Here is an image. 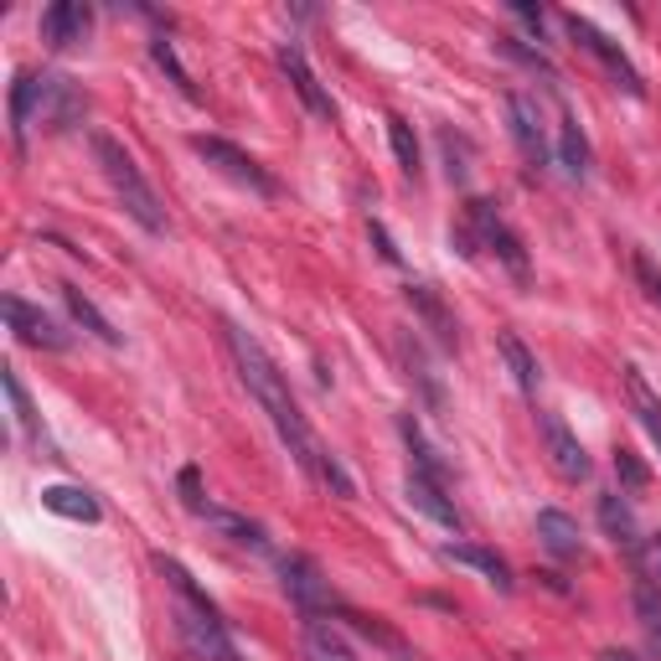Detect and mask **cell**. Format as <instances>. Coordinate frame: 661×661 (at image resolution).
Instances as JSON below:
<instances>
[{
  "label": "cell",
  "instance_id": "obj_1",
  "mask_svg": "<svg viewBox=\"0 0 661 661\" xmlns=\"http://www.w3.org/2000/svg\"><path fill=\"white\" fill-rule=\"evenodd\" d=\"M222 341H228V356H233L238 377H243V388L258 398V408L274 419V429H279V440L289 444V455L300 460V471L316 475L331 496H356L352 475H346V465H341L331 450H326L321 440H316V429L306 425V414H300V404H295V393H289L285 373L274 367V356L258 346L243 326L222 321Z\"/></svg>",
  "mask_w": 661,
  "mask_h": 661
},
{
  "label": "cell",
  "instance_id": "obj_2",
  "mask_svg": "<svg viewBox=\"0 0 661 661\" xmlns=\"http://www.w3.org/2000/svg\"><path fill=\"white\" fill-rule=\"evenodd\" d=\"M93 161H99L103 181L114 187V197L124 202V212L145 228V233H166V207H161V197H155V187L145 181V170H140V161L124 145H119L109 130H93Z\"/></svg>",
  "mask_w": 661,
  "mask_h": 661
},
{
  "label": "cell",
  "instance_id": "obj_3",
  "mask_svg": "<svg viewBox=\"0 0 661 661\" xmlns=\"http://www.w3.org/2000/svg\"><path fill=\"white\" fill-rule=\"evenodd\" d=\"M191 151L202 155L212 170H222L233 187L254 191V197H279V181H274L269 170L258 166L249 151H238L233 140H222V135H191Z\"/></svg>",
  "mask_w": 661,
  "mask_h": 661
},
{
  "label": "cell",
  "instance_id": "obj_4",
  "mask_svg": "<svg viewBox=\"0 0 661 661\" xmlns=\"http://www.w3.org/2000/svg\"><path fill=\"white\" fill-rule=\"evenodd\" d=\"M465 212H471V228L475 238H481V249H492L496 264L517 279V285H527V249H522V238L511 233V222L496 212V202H486V197H471L465 202Z\"/></svg>",
  "mask_w": 661,
  "mask_h": 661
},
{
  "label": "cell",
  "instance_id": "obj_5",
  "mask_svg": "<svg viewBox=\"0 0 661 661\" xmlns=\"http://www.w3.org/2000/svg\"><path fill=\"white\" fill-rule=\"evenodd\" d=\"M176 636H181V646H187L197 661H238V646L233 636H228V620L222 615H207V610H191V605H181L176 599Z\"/></svg>",
  "mask_w": 661,
  "mask_h": 661
},
{
  "label": "cell",
  "instance_id": "obj_6",
  "mask_svg": "<svg viewBox=\"0 0 661 661\" xmlns=\"http://www.w3.org/2000/svg\"><path fill=\"white\" fill-rule=\"evenodd\" d=\"M563 32L574 36L579 47L590 52L594 63H599V68L610 73V78H615V84H620V88H626L630 99H641V73L630 68V57H626V52H620V47H615L610 36L599 32V26H594L590 16H579V11H569V16H563Z\"/></svg>",
  "mask_w": 661,
  "mask_h": 661
},
{
  "label": "cell",
  "instance_id": "obj_7",
  "mask_svg": "<svg viewBox=\"0 0 661 661\" xmlns=\"http://www.w3.org/2000/svg\"><path fill=\"white\" fill-rule=\"evenodd\" d=\"M279 584H285V594L295 599V610L300 615L337 610V594H331V584H326L321 563L306 559V553H285V559H279Z\"/></svg>",
  "mask_w": 661,
  "mask_h": 661
},
{
  "label": "cell",
  "instance_id": "obj_8",
  "mask_svg": "<svg viewBox=\"0 0 661 661\" xmlns=\"http://www.w3.org/2000/svg\"><path fill=\"white\" fill-rule=\"evenodd\" d=\"M88 114V93L63 73H42L36 78V119L47 130H73Z\"/></svg>",
  "mask_w": 661,
  "mask_h": 661
},
{
  "label": "cell",
  "instance_id": "obj_9",
  "mask_svg": "<svg viewBox=\"0 0 661 661\" xmlns=\"http://www.w3.org/2000/svg\"><path fill=\"white\" fill-rule=\"evenodd\" d=\"M0 310H5V326H11V331H16L26 346H42V352H68V346H73L68 331L52 321L47 310L26 306L21 295H5V300H0Z\"/></svg>",
  "mask_w": 661,
  "mask_h": 661
},
{
  "label": "cell",
  "instance_id": "obj_10",
  "mask_svg": "<svg viewBox=\"0 0 661 661\" xmlns=\"http://www.w3.org/2000/svg\"><path fill=\"white\" fill-rule=\"evenodd\" d=\"M279 68H285L289 88L300 93V103H306L316 119H337V103H331V93L321 88V78H316V68L306 63V47L300 42H279Z\"/></svg>",
  "mask_w": 661,
  "mask_h": 661
},
{
  "label": "cell",
  "instance_id": "obj_11",
  "mask_svg": "<svg viewBox=\"0 0 661 661\" xmlns=\"http://www.w3.org/2000/svg\"><path fill=\"white\" fill-rule=\"evenodd\" d=\"M538 425H543V444H548V460H553V471L563 481H584L594 471L590 455H584V444L569 425H563V414H538Z\"/></svg>",
  "mask_w": 661,
  "mask_h": 661
},
{
  "label": "cell",
  "instance_id": "obj_12",
  "mask_svg": "<svg viewBox=\"0 0 661 661\" xmlns=\"http://www.w3.org/2000/svg\"><path fill=\"white\" fill-rule=\"evenodd\" d=\"M88 32H93V5H84V0H57L42 11V42L52 52L78 47V42H88Z\"/></svg>",
  "mask_w": 661,
  "mask_h": 661
},
{
  "label": "cell",
  "instance_id": "obj_13",
  "mask_svg": "<svg viewBox=\"0 0 661 661\" xmlns=\"http://www.w3.org/2000/svg\"><path fill=\"white\" fill-rule=\"evenodd\" d=\"M197 522H207L218 538H228V543H238V548H269V532L254 522V517H243V511H233V507H218V502H197V507H187Z\"/></svg>",
  "mask_w": 661,
  "mask_h": 661
},
{
  "label": "cell",
  "instance_id": "obj_14",
  "mask_svg": "<svg viewBox=\"0 0 661 661\" xmlns=\"http://www.w3.org/2000/svg\"><path fill=\"white\" fill-rule=\"evenodd\" d=\"M444 563H460V569H475V574L486 579V584H496L502 594L517 590V579H511V563L496 553V548H481V543H444L440 548Z\"/></svg>",
  "mask_w": 661,
  "mask_h": 661
},
{
  "label": "cell",
  "instance_id": "obj_15",
  "mask_svg": "<svg viewBox=\"0 0 661 661\" xmlns=\"http://www.w3.org/2000/svg\"><path fill=\"white\" fill-rule=\"evenodd\" d=\"M507 109H511V140H517L522 161L527 166H543L548 161V135H543V114H538V103L527 99V93H511Z\"/></svg>",
  "mask_w": 661,
  "mask_h": 661
},
{
  "label": "cell",
  "instance_id": "obj_16",
  "mask_svg": "<svg viewBox=\"0 0 661 661\" xmlns=\"http://www.w3.org/2000/svg\"><path fill=\"white\" fill-rule=\"evenodd\" d=\"M408 306H414V316L425 321V331H434V341H440L444 352H455L460 326H455V316H450V306L440 300V289L434 285H408Z\"/></svg>",
  "mask_w": 661,
  "mask_h": 661
},
{
  "label": "cell",
  "instance_id": "obj_17",
  "mask_svg": "<svg viewBox=\"0 0 661 661\" xmlns=\"http://www.w3.org/2000/svg\"><path fill=\"white\" fill-rule=\"evenodd\" d=\"M300 651H306V661H356L346 636L326 615H300Z\"/></svg>",
  "mask_w": 661,
  "mask_h": 661
},
{
  "label": "cell",
  "instance_id": "obj_18",
  "mask_svg": "<svg viewBox=\"0 0 661 661\" xmlns=\"http://www.w3.org/2000/svg\"><path fill=\"white\" fill-rule=\"evenodd\" d=\"M404 492H408V502H414V507L425 511V517H434L440 527H450V532H460V527H465V517H460V507L444 496L440 481H429V475H419V471H408Z\"/></svg>",
  "mask_w": 661,
  "mask_h": 661
},
{
  "label": "cell",
  "instance_id": "obj_19",
  "mask_svg": "<svg viewBox=\"0 0 661 661\" xmlns=\"http://www.w3.org/2000/svg\"><path fill=\"white\" fill-rule=\"evenodd\" d=\"M538 543H543L553 559H579V553H584V532H579V522L569 511L543 507L538 511Z\"/></svg>",
  "mask_w": 661,
  "mask_h": 661
},
{
  "label": "cell",
  "instance_id": "obj_20",
  "mask_svg": "<svg viewBox=\"0 0 661 661\" xmlns=\"http://www.w3.org/2000/svg\"><path fill=\"white\" fill-rule=\"evenodd\" d=\"M5 398H11V408H16V425H21V434L36 444V455H47V460H63L57 450H52V440H47V429H42V419H36V408H32V398H26V388H21V377H16V367H5Z\"/></svg>",
  "mask_w": 661,
  "mask_h": 661
},
{
  "label": "cell",
  "instance_id": "obj_21",
  "mask_svg": "<svg viewBox=\"0 0 661 661\" xmlns=\"http://www.w3.org/2000/svg\"><path fill=\"white\" fill-rule=\"evenodd\" d=\"M63 306H68V316H73V321L84 326L88 337H99L103 346H119V341H124V337H119V331H114V321H109V316H103V310L93 306V300H88V295H84V289H78V285H63Z\"/></svg>",
  "mask_w": 661,
  "mask_h": 661
},
{
  "label": "cell",
  "instance_id": "obj_22",
  "mask_svg": "<svg viewBox=\"0 0 661 661\" xmlns=\"http://www.w3.org/2000/svg\"><path fill=\"white\" fill-rule=\"evenodd\" d=\"M496 352L507 362V373L517 377V388L532 398V393H538V356L527 352V341L517 337V331H496Z\"/></svg>",
  "mask_w": 661,
  "mask_h": 661
},
{
  "label": "cell",
  "instance_id": "obj_23",
  "mask_svg": "<svg viewBox=\"0 0 661 661\" xmlns=\"http://www.w3.org/2000/svg\"><path fill=\"white\" fill-rule=\"evenodd\" d=\"M599 527L610 532V543H615V548H636V543H641L636 511L626 507V496H620V492H605V496H599Z\"/></svg>",
  "mask_w": 661,
  "mask_h": 661
},
{
  "label": "cell",
  "instance_id": "obj_24",
  "mask_svg": "<svg viewBox=\"0 0 661 661\" xmlns=\"http://www.w3.org/2000/svg\"><path fill=\"white\" fill-rule=\"evenodd\" d=\"M42 507L68 517V522H99V502L84 486H42Z\"/></svg>",
  "mask_w": 661,
  "mask_h": 661
},
{
  "label": "cell",
  "instance_id": "obj_25",
  "mask_svg": "<svg viewBox=\"0 0 661 661\" xmlns=\"http://www.w3.org/2000/svg\"><path fill=\"white\" fill-rule=\"evenodd\" d=\"M559 161H563V170L569 176H590V166H594V155H590V140H584V130H579V119L574 114H563L559 119Z\"/></svg>",
  "mask_w": 661,
  "mask_h": 661
},
{
  "label": "cell",
  "instance_id": "obj_26",
  "mask_svg": "<svg viewBox=\"0 0 661 661\" xmlns=\"http://www.w3.org/2000/svg\"><path fill=\"white\" fill-rule=\"evenodd\" d=\"M398 429H404V444H408V455H414V471L419 475H429V481H440L444 486V460L434 455V444L425 440V429H419V419H414V414H404V419H398Z\"/></svg>",
  "mask_w": 661,
  "mask_h": 661
},
{
  "label": "cell",
  "instance_id": "obj_27",
  "mask_svg": "<svg viewBox=\"0 0 661 661\" xmlns=\"http://www.w3.org/2000/svg\"><path fill=\"white\" fill-rule=\"evenodd\" d=\"M626 388H630V404H636V419H641L646 434H651L657 450H661V398L646 388V377L636 373V367H626Z\"/></svg>",
  "mask_w": 661,
  "mask_h": 661
},
{
  "label": "cell",
  "instance_id": "obj_28",
  "mask_svg": "<svg viewBox=\"0 0 661 661\" xmlns=\"http://www.w3.org/2000/svg\"><path fill=\"white\" fill-rule=\"evenodd\" d=\"M32 119H36V78L32 73H16V84H11V135H16V145L26 140Z\"/></svg>",
  "mask_w": 661,
  "mask_h": 661
},
{
  "label": "cell",
  "instance_id": "obj_29",
  "mask_svg": "<svg viewBox=\"0 0 661 661\" xmlns=\"http://www.w3.org/2000/svg\"><path fill=\"white\" fill-rule=\"evenodd\" d=\"M337 615H341V620H346V626H352V630H362L367 641H377V646H383V651H393V657H398V661H414V651H408V646L398 641V630H388V626H383V620H373V615H356V610H341V605H337Z\"/></svg>",
  "mask_w": 661,
  "mask_h": 661
},
{
  "label": "cell",
  "instance_id": "obj_30",
  "mask_svg": "<svg viewBox=\"0 0 661 661\" xmlns=\"http://www.w3.org/2000/svg\"><path fill=\"white\" fill-rule=\"evenodd\" d=\"M388 140H393V155H398V166H404V176H408V181H419V170H425V161H419V140H414V124L393 114V119H388Z\"/></svg>",
  "mask_w": 661,
  "mask_h": 661
},
{
  "label": "cell",
  "instance_id": "obj_31",
  "mask_svg": "<svg viewBox=\"0 0 661 661\" xmlns=\"http://www.w3.org/2000/svg\"><path fill=\"white\" fill-rule=\"evenodd\" d=\"M496 52H507L511 63H522L527 73H543L548 84H553V78H559V68H553V63H548V52H543V47H527L522 36H496Z\"/></svg>",
  "mask_w": 661,
  "mask_h": 661
},
{
  "label": "cell",
  "instance_id": "obj_32",
  "mask_svg": "<svg viewBox=\"0 0 661 661\" xmlns=\"http://www.w3.org/2000/svg\"><path fill=\"white\" fill-rule=\"evenodd\" d=\"M151 57H155V68L166 73V78H170L176 88H181L187 99H197V84H191V73L181 68V57H176V47H170L166 36H155V42H151Z\"/></svg>",
  "mask_w": 661,
  "mask_h": 661
},
{
  "label": "cell",
  "instance_id": "obj_33",
  "mask_svg": "<svg viewBox=\"0 0 661 661\" xmlns=\"http://www.w3.org/2000/svg\"><path fill=\"white\" fill-rule=\"evenodd\" d=\"M615 475H620V486H626V492H646V486H651V471H646V460L636 455V450H626V444L615 450Z\"/></svg>",
  "mask_w": 661,
  "mask_h": 661
},
{
  "label": "cell",
  "instance_id": "obj_34",
  "mask_svg": "<svg viewBox=\"0 0 661 661\" xmlns=\"http://www.w3.org/2000/svg\"><path fill=\"white\" fill-rule=\"evenodd\" d=\"M636 620L646 626V636L661 646V594L651 584H636Z\"/></svg>",
  "mask_w": 661,
  "mask_h": 661
},
{
  "label": "cell",
  "instance_id": "obj_35",
  "mask_svg": "<svg viewBox=\"0 0 661 661\" xmlns=\"http://www.w3.org/2000/svg\"><path fill=\"white\" fill-rule=\"evenodd\" d=\"M440 151H444V170H450V181H465V176H471V166H465V140L450 135V130H440Z\"/></svg>",
  "mask_w": 661,
  "mask_h": 661
},
{
  "label": "cell",
  "instance_id": "obj_36",
  "mask_svg": "<svg viewBox=\"0 0 661 661\" xmlns=\"http://www.w3.org/2000/svg\"><path fill=\"white\" fill-rule=\"evenodd\" d=\"M636 279H641V285H646V295H651V300H657V306H661V274L651 269V264H646L641 254H636Z\"/></svg>",
  "mask_w": 661,
  "mask_h": 661
},
{
  "label": "cell",
  "instance_id": "obj_37",
  "mask_svg": "<svg viewBox=\"0 0 661 661\" xmlns=\"http://www.w3.org/2000/svg\"><path fill=\"white\" fill-rule=\"evenodd\" d=\"M181 502H187V507H197V502H202V475H197V465H187V471H181Z\"/></svg>",
  "mask_w": 661,
  "mask_h": 661
},
{
  "label": "cell",
  "instance_id": "obj_38",
  "mask_svg": "<svg viewBox=\"0 0 661 661\" xmlns=\"http://www.w3.org/2000/svg\"><path fill=\"white\" fill-rule=\"evenodd\" d=\"M511 11H517V16H522L527 21V26H532V32H538V36H543V11H538V5H527V0H511Z\"/></svg>",
  "mask_w": 661,
  "mask_h": 661
},
{
  "label": "cell",
  "instance_id": "obj_39",
  "mask_svg": "<svg viewBox=\"0 0 661 661\" xmlns=\"http://www.w3.org/2000/svg\"><path fill=\"white\" fill-rule=\"evenodd\" d=\"M373 243H377V254L388 258V264H398V249H393V238L383 233V228H377V222H373Z\"/></svg>",
  "mask_w": 661,
  "mask_h": 661
},
{
  "label": "cell",
  "instance_id": "obj_40",
  "mask_svg": "<svg viewBox=\"0 0 661 661\" xmlns=\"http://www.w3.org/2000/svg\"><path fill=\"white\" fill-rule=\"evenodd\" d=\"M599 661H641L636 651H626V646H610V651H599Z\"/></svg>",
  "mask_w": 661,
  "mask_h": 661
}]
</instances>
